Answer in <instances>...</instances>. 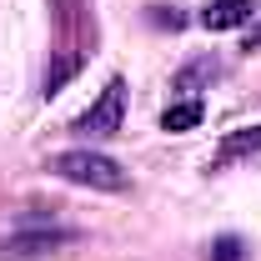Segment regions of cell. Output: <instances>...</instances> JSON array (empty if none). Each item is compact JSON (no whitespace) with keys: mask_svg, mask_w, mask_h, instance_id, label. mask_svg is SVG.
Listing matches in <instances>:
<instances>
[{"mask_svg":"<svg viewBox=\"0 0 261 261\" xmlns=\"http://www.w3.org/2000/svg\"><path fill=\"white\" fill-rule=\"evenodd\" d=\"M50 171L70 181V186H91V191H126V166L111 161V156H100L91 146H75V151H61V156H50Z\"/></svg>","mask_w":261,"mask_h":261,"instance_id":"6da1fadb","label":"cell"},{"mask_svg":"<svg viewBox=\"0 0 261 261\" xmlns=\"http://www.w3.org/2000/svg\"><path fill=\"white\" fill-rule=\"evenodd\" d=\"M121 121H126V81L121 75H111L106 81V91H100L96 100H91V111L86 116H75V136H86V141H106V136H116L121 130Z\"/></svg>","mask_w":261,"mask_h":261,"instance_id":"7a4b0ae2","label":"cell"},{"mask_svg":"<svg viewBox=\"0 0 261 261\" xmlns=\"http://www.w3.org/2000/svg\"><path fill=\"white\" fill-rule=\"evenodd\" d=\"M75 241V231L65 226H31V231H15L0 241V261H35V256H50L56 246Z\"/></svg>","mask_w":261,"mask_h":261,"instance_id":"3957f363","label":"cell"},{"mask_svg":"<svg viewBox=\"0 0 261 261\" xmlns=\"http://www.w3.org/2000/svg\"><path fill=\"white\" fill-rule=\"evenodd\" d=\"M256 151H261V126L226 130V136H221V146H216V156L206 161V171H226V166L246 161V156H256Z\"/></svg>","mask_w":261,"mask_h":261,"instance_id":"277c9868","label":"cell"},{"mask_svg":"<svg viewBox=\"0 0 261 261\" xmlns=\"http://www.w3.org/2000/svg\"><path fill=\"white\" fill-rule=\"evenodd\" d=\"M256 20V5L251 0H211L201 10V25L206 31H236V25H251Z\"/></svg>","mask_w":261,"mask_h":261,"instance_id":"5b68a950","label":"cell"},{"mask_svg":"<svg viewBox=\"0 0 261 261\" xmlns=\"http://www.w3.org/2000/svg\"><path fill=\"white\" fill-rule=\"evenodd\" d=\"M216 75H221V61H216V56H196V61H186L181 70H176V91H181L186 100H196L201 86H211Z\"/></svg>","mask_w":261,"mask_h":261,"instance_id":"8992f818","label":"cell"},{"mask_svg":"<svg viewBox=\"0 0 261 261\" xmlns=\"http://www.w3.org/2000/svg\"><path fill=\"white\" fill-rule=\"evenodd\" d=\"M201 126V100H181V106H166L161 130H191Z\"/></svg>","mask_w":261,"mask_h":261,"instance_id":"52a82bcc","label":"cell"},{"mask_svg":"<svg viewBox=\"0 0 261 261\" xmlns=\"http://www.w3.org/2000/svg\"><path fill=\"white\" fill-rule=\"evenodd\" d=\"M211 261H246V241L241 236H216L211 241Z\"/></svg>","mask_w":261,"mask_h":261,"instance_id":"ba28073f","label":"cell"},{"mask_svg":"<svg viewBox=\"0 0 261 261\" xmlns=\"http://www.w3.org/2000/svg\"><path fill=\"white\" fill-rule=\"evenodd\" d=\"M75 65H81V61H75V56H65V61L56 65V70H50V75H45V96H56V91H61L65 81H70V75H75Z\"/></svg>","mask_w":261,"mask_h":261,"instance_id":"9c48e42d","label":"cell"},{"mask_svg":"<svg viewBox=\"0 0 261 261\" xmlns=\"http://www.w3.org/2000/svg\"><path fill=\"white\" fill-rule=\"evenodd\" d=\"M246 50H261V25H251V31H246Z\"/></svg>","mask_w":261,"mask_h":261,"instance_id":"30bf717a","label":"cell"}]
</instances>
